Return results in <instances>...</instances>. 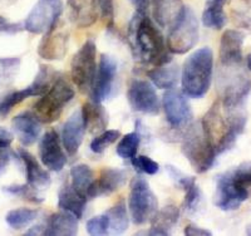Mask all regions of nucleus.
<instances>
[{
    "label": "nucleus",
    "instance_id": "obj_26",
    "mask_svg": "<svg viewBox=\"0 0 251 236\" xmlns=\"http://www.w3.org/2000/svg\"><path fill=\"white\" fill-rule=\"evenodd\" d=\"M71 186L75 188V192L84 199H89L92 187L96 181L92 168L84 163L73 166L71 168Z\"/></svg>",
    "mask_w": 251,
    "mask_h": 236
},
{
    "label": "nucleus",
    "instance_id": "obj_24",
    "mask_svg": "<svg viewBox=\"0 0 251 236\" xmlns=\"http://www.w3.org/2000/svg\"><path fill=\"white\" fill-rule=\"evenodd\" d=\"M83 122L91 133H100L106 130L108 125V114L103 108V105L98 102H87L82 107Z\"/></svg>",
    "mask_w": 251,
    "mask_h": 236
},
{
    "label": "nucleus",
    "instance_id": "obj_37",
    "mask_svg": "<svg viewBox=\"0 0 251 236\" xmlns=\"http://www.w3.org/2000/svg\"><path fill=\"white\" fill-rule=\"evenodd\" d=\"M4 192L9 195H13V196H19L22 199H26L29 201L33 202H42L43 199H40L38 196L37 191L35 188H33L31 186H29L28 184L26 185H12V186H6V187L3 188Z\"/></svg>",
    "mask_w": 251,
    "mask_h": 236
},
{
    "label": "nucleus",
    "instance_id": "obj_16",
    "mask_svg": "<svg viewBox=\"0 0 251 236\" xmlns=\"http://www.w3.org/2000/svg\"><path fill=\"white\" fill-rule=\"evenodd\" d=\"M86 133V126L83 122L82 112L75 111L69 117L62 128V143L69 156H75L79 150Z\"/></svg>",
    "mask_w": 251,
    "mask_h": 236
},
{
    "label": "nucleus",
    "instance_id": "obj_40",
    "mask_svg": "<svg viewBox=\"0 0 251 236\" xmlns=\"http://www.w3.org/2000/svg\"><path fill=\"white\" fill-rule=\"evenodd\" d=\"M98 10L100 13L103 23L108 29L114 26V3L113 0H97Z\"/></svg>",
    "mask_w": 251,
    "mask_h": 236
},
{
    "label": "nucleus",
    "instance_id": "obj_35",
    "mask_svg": "<svg viewBox=\"0 0 251 236\" xmlns=\"http://www.w3.org/2000/svg\"><path fill=\"white\" fill-rule=\"evenodd\" d=\"M141 136L138 132H131L122 137L117 145V155L123 159H132L140 147Z\"/></svg>",
    "mask_w": 251,
    "mask_h": 236
},
{
    "label": "nucleus",
    "instance_id": "obj_31",
    "mask_svg": "<svg viewBox=\"0 0 251 236\" xmlns=\"http://www.w3.org/2000/svg\"><path fill=\"white\" fill-rule=\"evenodd\" d=\"M20 58H0V88H8L17 79L20 69Z\"/></svg>",
    "mask_w": 251,
    "mask_h": 236
},
{
    "label": "nucleus",
    "instance_id": "obj_18",
    "mask_svg": "<svg viewBox=\"0 0 251 236\" xmlns=\"http://www.w3.org/2000/svg\"><path fill=\"white\" fill-rule=\"evenodd\" d=\"M245 34L243 31L228 29L224 31L220 40V63L232 64L243 63V44Z\"/></svg>",
    "mask_w": 251,
    "mask_h": 236
},
{
    "label": "nucleus",
    "instance_id": "obj_46",
    "mask_svg": "<svg viewBox=\"0 0 251 236\" xmlns=\"http://www.w3.org/2000/svg\"><path fill=\"white\" fill-rule=\"evenodd\" d=\"M44 233V226L43 225H35L30 230H28L25 233V235H43Z\"/></svg>",
    "mask_w": 251,
    "mask_h": 236
},
{
    "label": "nucleus",
    "instance_id": "obj_2",
    "mask_svg": "<svg viewBox=\"0 0 251 236\" xmlns=\"http://www.w3.org/2000/svg\"><path fill=\"white\" fill-rule=\"evenodd\" d=\"M251 196V161L217 177L214 204L223 211L237 210Z\"/></svg>",
    "mask_w": 251,
    "mask_h": 236
},
{
    "label": "nucleus",
    "instance_id": "obj_4",
    "mask_svg": "<svg viewBox=\"0 0 251 236\" xmlns=\"http://www.w3.org/2000/svg\"><path fill=\"white\" fill-rule=\"evenodd\" d=\"M216 83L220 100L225 109L240 108L251 89V79L243 63H220Z\"/></svg>",
    "mask_w": 251,
    "mask_h": 236
},
{
    "label": "nucleus",
    "instance_id": "obj_42",
    "mask_svg": "<svg viewBox=\"0 0 251 236\" xmlns=\"http://www.w3.org/2000/svg\"><path fill=\"white\" fill-rule=\"evenodd\" d=\"M185 235L187 236H206V235H212V233L207 229H202L200 226H196L194 224L187 225L185 228Z\"/></svg>",
    "mask_w": 251,
    "mask_h": 236
},
{
    "label": "nucleus",
    "instance_id": "obj_33",
    "mask_svg": "<svg viewBox=\"0 0 251 236\" xmlns=\"http://www.w3.org/2000/svg\"><path fill=\"white\" fill-rule=\"evenodd\" d=\"M30 97H34V92L30 88V85L24 89H20V91L9 92V93L0 96V117L6 116L15 105Z\"/></svg>",
    "mask_w": 251,
    "mask_h": 236
},
{
    "label": "nucleus",
    "instance_id": "obj_8",
    "mask_svg": "<svg viewBox=\"0 0 251 236\" xmlns=\"http://www.w3.org/2000/svg\"><path fill=\"white\" fill-rule=\"evenodd\" d=\"M97 47L93 40H87L79 51L73 55L71 62L72 80L80 92L92 89L97 73Z\"/></svg>",
    "mask_w": 251,
    "mask_h": 236
},
{
    "label": "nucleus",
    "instance_id": "obj_27",
    "mask_svg": "<svg viewBox=\"0 0 251 236\" xmlns=\"http://www.w3.org/2000/svg\"><path fill=\"white\" fill-rule=\"evenodd\" d=\"M178 209L174 205H167L161 211H157L156 216L152 219V228L149 235H170V231L178 221Z\"/></svg>",
    "mask_w": 251,
    "mask_h": 236
},
{
    "label": "nucleus",
    "instance_id": "obj_21",
    "mask_svg": "<svg viewBox=\"0 0 251 236\" xmlns=\"http://www.w3.org/2000/svg\"><path fill=\"white\" fill-rule=\"evenodd\" d=\"M78 233L77 217L64 211L53 213L44 225L43 235L47 236H75Z\"/></svg>",
    "mask_w": 251,
    "mask_h": 236
},
{
    "label": "nucleus",
    "instance_id": "obj_11",
    "mask_svg": "<svg viewBox=\"0 0 251 236\" xmlns=\"http://www.w3.org/2000/svg\"><path fill=\"white\" fill-rule=\"evenodd\" d=\"M163 108L167 122L172 128L181 130L191 125L192 109L183 92L167 89L163 94Z\"/></svg>",
    "mask_w": 251,
    "mask_h": 236
},
{
    "label": "nucleus",
    "instance_id": "obj_45",
    "mask_svg": "<svg viewBox=\"0 0 251 236\" xmlns=\"http://www.w3.org/2000/svg\"><path fill=\"white\" fill-rule=\"evenodd\" d=\"M9 161H10V157L6 152H4L1 148H0V175L3 174L4 171L6 170L9 165Z\"/></svg>",
    "mask_w": 251,
    "mask_h": 236
},
{
    "label": "nucleus",
    "instance_id": "obj_48",
    "mask_svg": "<svg viewBox=\"0 0 251 236\" xmlns=\"http://www.w3.org/2000/svg\"><path fill=\"white\" fill-rule=\"evenodd\" d=\"M246 235H250L251 236V224H249L248 226H246Z\"/></svg>",
    "mask_w": 251,
    "mask_h": 236
},
{
    "label": "nucleus",
    "instance_id": "obj_12",
    "mask_svg": "<svg viewBox=\"0 0 251 236\" xmlns=\"http://www.w3.org/2000/svg\"><path fill=\"white\" fill-rule=\"evenodd\" d=\"M127 100L132 109L146 114H156L160 112V101L153 85L147 80L132 79L129 83Z\"/></svg>",
    "mask_w": 251,
    "mask_h": 236
},
{
    "label": "nucleus",
    "instance_id": "obj_1",
    "mask_svg": "<svg viewBox=\"0 0 251 236\" xmlns=\"http://www.w3.org/2000/svg\"><path fill=\"white\" fill-rule=\"evenodd\" d=\"M128 42L138 62L154 66L171 62L162 34L147 14L134 13L128 26Z\"/></svg>",
    "mask_w": 251,
    "mask_h": 236
},
{
    "label": "nucleus",
    "instance_id": "obj_25",
    "mask_svg": "<svg viewBox=\"0 0 251 236\" xmlns=\"http://www.w3.org/2000/svg\"><path fill=\"white\" fill-rule=\"evenodd\" d=\"M151 82L160 89H172L180 79V68L177 64H160L147 72Z\"/></svg>",
    "mask_w": 251,
    "mask_h": 236
},
{
    "label": "nucleus",
    "instance_id": "obj_30",
    "mask_svg": "<svg viewBox=\"0 0 251 236\" xmlns=\"http://www.w3.org/2000/svg\"><path fill=\"white\" fill-rule=\"evenodd\" d=\"M106 215L109 221V230L112 234H122L128 229L129 217L126 209V204L123 201L117 202L116 205L112 206Z\"/></svg>",
    "mask_w": 251,
    "mask_h": 236
},
{
    "label": "nucleus",
    "instance_id": "obj_17",
    "mask_svg": "<svg viewBox=\"0 0 251 236\" xmlns=\"http://www.w3.org/2000/svg\"><path fill=\"white\" fill-rule=\"evenodd\" d=\"M12 128L19 142L23 146H31L35 143L40 134V121L35 113L23 112L12 120Z\"/></svg>",
    "mask_w": 251,
    "mask_h": 236
},
{
    "label": "nucleus",
    "instance_id": "obj_39",
    "mask_svg": "<svg viewBox=\"0 0 251 236\" xmlns=\"http://www.w3.org/2000/svg\"><path fill=\"white\" fill-rule=\"evenodd\" d=\"M131 161L133 167L141 174L156 175L160 171V165L147 156H134Z\"/></svg>",
    "mask_w": 251,
    "mask_h": 236
},
{
    "label": "nucleus",
    "instance_id": "obj_13",
    "mask_svg": "<svg viewBox=\"0 0 251 236\" xmlns=\"http://www.w3.org/2000/svg\"><path fill=\"white\" fill-rule=\"evenodd\" d=\"M117 76V62L112 55H100L96 78L92 85V100L94 102L102 103L112 94L114 79Z\"/></svg>",
    "mask_w": 251,
    "mask_h": 236
},
{
    "label": "nucleus",
    "instance_id": "obj_43",
    "mask_svg": "<svg viewBox=\"0 0 251 236\" xmlns=\"http://www.w3.org/2000/svg\"><path fill=\"white\" fill-rule=\"evenodd\" d=\"M132 5L134 6L136 12L141 14H147L150 8V0H129Z\"/></svg>",
    "mask_w": 251,
    "mask_h": 236
},
{
    "label": "nucleus",
    "instance_id": "obj_41",
    "mask_svg": "<svg viewBox=\"0 0 251 236\" xmlns=\"http://www.w3.org/2000/svg\"><path fill=\"white\" fill-rule=\"evenodd\" d=\"M13 141H14V134L9 131L8 128L0 126V148L5 150V148L10 147Z\"/></svg>",
    "mask_w": 251,
    "mask_h": 236
},
{
    "label": "nucleus",
    "instance_id": "obj_47",
    "mask_svg": "<svg viewBox=\"0 0 251 236\" xmlns=\"http://www.w3.org/2000/svg\"><path fill=\"white\" fill-rule=\"evenodd\" d=\"M246 67H248L249 71L251 72V53H249V54L246 55Z\"/></svg>",
    "mask_w": 251,
    "mask_h": 236
},
{
    "label": "nucleus",
    "instance_id": "obj_20",
    "mask_svg": "<svg viewBox=\"0 0 251 236\" xmlns=\"http://www.w3.org/2000/svg\"><path fill=\"white\" fill-rule=\"evenodd\" d=\"M69 18L79 28H88L97 20V0H67Z\"/></svg>",
    "mask_w": 251,
    "mask_h": 236
},
{
    "label": "nucleus",
    "instance_id": "obj_5",
    "mask_svg": "<svg viewBox=\"0 0 251 236\" xmlns=\"http://www.w3.org/2000/svg\"><path fill=\"white\" fill-rule=\"evenodd\" d=\"M181 150L197 174H203L210 170L217 158L216 150L201 121L188 126L182 138Z\"/></svg>",
    "mask_w": 251,
    "mask_h": 236
},
{
    "label": "nucleus",
    "instance_id": "obj_44",
    "mask_svg": "<svg viewBox=\"0 0 251 236\" xmlns=\"http://www.w3.org/2000/svg\"><path fill=\"white\" fill-rule=\"evenodd\" d=\"M22 29H24V24L23 26L19 23L10 24L6 22V23L4 24L1 28H0V31H3V33H8V34H14V33H18V31H20Z\"/></svg>",
    "mask_w": 251,
    "mask_h": 236
},
{
    "label": "nucleus",
    "instance_id": "obj_14",
    "mask_svg": "<svg viewBox=\"0 0 251 236\" xmlns=\"http://www.w3.org/2000/svg\"><path fill=\"white\" fill-rule=\"evenodd\" d=\"M68 30L58 22L47 33H44V37L38 47V54L46 60L62 59L68 51Z\"/></svg>",
    "mask_w": 251,
    "mask_h": 236
},
{
    "label": "nucleus",
    "instance_id": "obj_19",
    "mask_svg": "<svg viewBox=\"0 0 251 236\" xmlns=\"http://www.w3.org/2000/svg\"><path fill=\"white\" fill-rule=\"evenodd\" d=\"M152 6L156 23L162 28L170 29L181 19L186 9L182 0H152Z\"/></svg>",
    "mask_w": 251,
    "mask_h": 236
},
{
    "label": "nucleus",
    "instance_id": "obj_22",
    "mask_svg": "<svg viewBox=\"0 0 251 236\" xmlns=\"http://www.w3.org/2000/svg\"><path fill=\"white\" fill-rule=\"evenodd\" d=\"M18 154L25 166L26 184L35 190H44L48 187L50 185V175L48 171L40 167L35 157L23 148H20Z\"/></svg>",
    "mask_w": 251,
    "mask_h": 236
},
{
    "label": "nucleus",
    "instance_id": "obj_38",
    "mask_svg": "<svg viewBox=\"0 0 251 236\" xmlns=\"http://www.w3.org/2000/svg\"><path fill=\"white\" fill-rule=\"evenodd\" d=\"M109 230V221L107 217L106 212L98 216H94L87 221V231L89 235L100 236L107 235Z\"/></svg>",
    "mask_w": 251,
    "mask_h": 236
},
{
    "label": "nucleus",
    "instance_id": "obj_15",
    "mask_svg": "<svg viewBox=\"0 0 251 236\" xmlns=\"http://www.w3.org/2000/svg\"><path fill=\"white\" fill-rule=\"evenodd\" d=\"M39 156L42 163L48 170L59 172L67 163V157L63 151L60 137L54 130L48 131L43 136L39 145Z\"/></svg>",
    "mask_w": 251,
    "mask_h": 236
},
{
    "label": "nucleus",
    "instance_id": "obj_32",
    "mask_svg": "<svg viewBox=\"0 0 251 236\" xmlns=\"http://www.w3.org/2000/svg\"><path fill=\"white\" fill-rule=\"evenodd\" d=\"M38 212L39 211L34 210V209H14V210H10L6 213L5 221L12 229L19 230V229L25 228L30 222L34 221L38 216Z\"/></svg>",
    "mask_w": 251,
    "mask_h": 236
},
{
    "label": "nucleus",
    "instance_id": "obj_23",
    "mask_svg": "<svg viewBox=\"0 0 251 236\" xmlns=\"http://www.w3.org/2000/svg\"><path fill=\"white\" fill-rule=\"evenodd\" d=\"M125 182L126 172L123 170H118V168H103L100 171V179L94 181L89 199L112 194L114 191H117L121 186H123Z\"/></svg>",
    "mask_w": 251,
    "mask_h": 236
},
{
    "label": "nucleus",
    "instance_id": "obj_7",
    "mask_svg": "<svg viewBox=\"0 0 251 236\" xmlns=\"http://www.w3.org/2000/svg\"><path fill=\"white\" fill-rule=\"evenodd\" d=\"M128 209L132 221L143 225L152 221L158 211V201L150 187V184L142 177H134L131 182Z\"/></svg>",
    "mask_w": 251,
    "mask_h": 236
},
{
    "label": "nucleus",
    "instance_id": "obj_50",
    "mask_svg": "<svg viewBox=\"0 0 251 236\" xmlns=\"http://www.w3.org/2000/svg\"><path fill=\"white\" fill-rule=\"evenodd\" d=\"M244 3L245 4H248V5H250L251 6V0H243Z\"/></svg>",
    "mask_w": 251,
    "mask_h": 236
},
{
    "label": "nucleus",
    "instance_id": "obj_9",
    "mask_svg": "<svg viewBox=\"0 0 251 236\" xmlns=\"http://www.w3.org/2000/svg\"><path fill=\"white\" fill-rule=\"evenodd\" d=\"M199 40V22L191 8L186 6L181 19L170 29L167 49L175 54H185Z\"/></svg>",
    "mask_w": 251,
    "mask_h": 236
},
{
    "label": "nucleus",
    "instance_id": "obj_34",
    "mask_svg": "<svg viewBox=\"0 0 251 236\" xmlns=\"http://www.w3.org/2000/svg\"><path fill=\"white\" fill-rule=\"evenodd\" d=\"M183 190L186 191L183 208L188 213H199L203 209V195L200 187L196 185V181L188 184Z\"/></svg>",
    "mask_w": 251,
    "mask_h": 236
},
{
    "label": "nucleus",
    "instance_id": "obj_28",
    "mask_svg": "<svg viewBox=\"0 0 251 236\" xmlns=\"http://www.w3.org/2000/svg\"><path fill=\"white\" fill-rule=\"evenodd\" d=\"M87 199L80 196L79 194L75 192V190L71 185L63 186L62 190L59 191L58 195V206L62 210L68 211L73 213L77 219H80L83 216V212L86 210Z\"/></svg>",
    "mask_w": 251,
    "mask_h": 236
},
{
    "label": "nucleus",
    "instance_id": "obj_10",
    "mask_svg": "<svg viewBox=\"0 0 251 236\" xmlns=\"http://www.w3.org/2000/svg\"><path fill=\"white\" fill-rule=\"evenodd\" d=\"M63 8L62 0H38L24 22V29L31 34H44L58 23Z\"/></svg>",
    "mask_w": 251,
    "mask_h": 236
},
{
    "label": "nucleus",
    "instance_id": "obj_6",
    "mask_svg": "<svg viewBox=\"0 0 251 236\" xmlns=\"http://www.w3.org/2000/svg\"><path fill=\"white\" fill-rule=\"evenodd\" d=\"M75 91L62 76L55 79L50 88L34 105V113L40 122L51 123L57 121L63 109L73 100Z\"/></svg>",
    "mask_w": 251,
    "mask_h": 236
},
{
    "label": "nucleus",
    "instance_id": "obj_3",
    "mask_svg": "<svg viewBox=\"0 0 251 236\" xmlns=\"http://www.w3.org/2000/svg\"><path fill=\"white\" fill-rule=\"evenodd\" d=\"M214 72V53L210 47L195 51L182 67V92L191 98H202L210 89Z\"/></svg>",
    "mask_w": 251,
    "mask_h": 236
},
{
    "label": "nucleus",
    "instance_id": "obj_36",
    "mask_svg": "<svg viewBox=\"0 0 251 236\" xmlns=\"http://www.w3.org/2000/svg\"><path fill=\"white\" fill-rule=\"evenodd\" d=\"M121 137V132L118 130H108L103 131L100 136H96L91 142V151L93 154L100 155L106 151L111 145H113L116 141Z\"/></svg>",
    "mask_w": 251,
    "mask_h": 236
},
{
    "label": "nucleus",
    "instance_id": "obj_49",
    "mask_svg": "<svg viewBox=\"0 0 251 236\" xmlns=\"http://www.w3.org/2000/svg\"><path fill=\"white\" fill-rule=\"evenodd\" d=\"M5 23H6L5 18H3L1 15H0V28H1V26H3Z\"/></svg>",
    "mask_w": 251,
    "mask_h": 236
},
{
    "label": "nucleus",
    "instance_id": "obj_29",
    "mask_svg": "<svg viewBox=\"0 0 251 236\" xmlns=\"http://www.w3.org/2000/svg\"><path fill=\"white\" fill-rule=\"evenodd\" d=\"M226 0H206V8L202 13V24L207 28L223 29L226 24L224 5Z\"/></svg>",
    "mask_w": 251,
    "mask_h": 236
}]
</instances>
